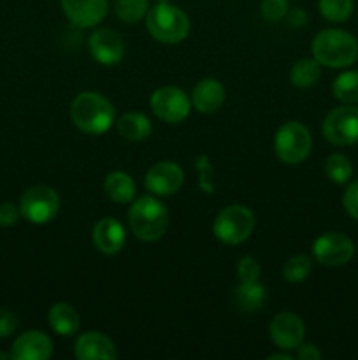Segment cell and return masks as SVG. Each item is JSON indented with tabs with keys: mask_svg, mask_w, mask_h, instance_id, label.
<instances>
[{
	"mask_svg": "<svg viewBox=\"0 0 358 360\" xmlns=\"http://www.w3.org/2000/svg\"><path fill=\"white\" fill-rule=\"evenodd\" d=\"M72 123L88 136L105 134L116 122L114 105L97 91H81L70 104Z\"/></svg>",
	"mask_w": 358,
	"mask_h": 360,
	"instance_id": "6da1fadb",
	"label": "cell"
},
{
	"mask_svg": "<svg viewBox=\"0 0 358 360\" xmlns=\"http://www.w3.org/2000/svg\"><path fill=\"white\" fill-rule=\"evenodd\" d=\"M128 225L132 234L144 243L161 239L168 227V211L157 195H142L132 200L128 210Z\"/></svg>",
	"mask_w": 358,
	"mask_h": 360,
	"instance_id": "7a4b0ae2",
	"label": "cell"
},
{
	"mask_svg": "<svg viewBox=\"0 0 358 360\" xmlns=\"http://www.w3.org/2000/svg\"><path fill=\"white\" fill-rule=\"evenodd\" d=\"M312 56L319 65L344 69L358 60V41L346 30L326 28L312 41Z\"/></svg>",
	"mask_w": 358,
	"mask_h": 360,
	"instance_id": "3957f363",
	"label": "cell"
},
{
	"mask_svg": "<svg viewBox=\"0 0 358 360\" xmlns=\"http://www.w3.org/2000/svg\"><path fill=\"white\" fill-rule=\"evenodd\" d=\"M146 28L151 37L164 44H178L190 34V18L181 7L171 2L157 4L146 14Z\"/></svg>",
	"mask_w": 358,
	"mask_h": 360,
	"instance_id": "277c9868",
	"label": "cell"
},
{
	"mask_svg": "<svg viewBox=\"0 0 358 360\" xmlns=\"http://www.w3.org/2000/svg\"><path fill=\"white\" fill-rule=\"evenodd\" d=\"M255 229V214L249 207L241 204H232L221 210L218 217L214 218L213 232L218 241L223 245H241Z\"/></svg>",
	"mask_w": 358,
	"mask_h": 360,
	"instance_id": "5b68a950",
	"label": "cell"
},
{
	"mask_svg": "<svg viewBox=\"0 0 358 360\" xmlns=\"http://www.w3.org/2000/svg\"><path fill=\"white\" fill-rule=\"evenodd\" d=\"M312 148L311 132L300 122H286L277 129L274 137V151L277 158L288 165H297L309 157Z\"/></svg>",
	"mask_w": 358,
	"mask_h": 360,
	"instance_id": "8992f818",
	"label": "cell"
},
{
	"mask_svg": "<svg viewBox=\"0 0 358 360\" xmlns=\"http://www.w3.org/2000/svg\"><path fill=\"white\" fill-rule=\"evenodd\" d=\"M21 217L34 225H44L55 220L60 211V197L51 186L35 185L21 195Z\"/></svg>",
	"mask_w": 358,
	"mask_h": 360,
	"instance_id": "52a82bcc",
	"label": "cell"
},
{
	"mask_svg": "<svg viewBox=\"0 0 358 360\" xmlns=\"http://www.w3.org/2000/svg\"><path fill=\"white\" fill-rule=\"evenodd\" d=\"M323 137L336 146H351L358 143V108L344 104L332 109L323 120Z\"/></svg>",
	"mask_w": 358,
	"mask_h": 360,
	"instance_id": "ba28073f",
	"label": "cell"
},
{
	"mask_svg": "<svg viewBox=\"0 0 358 360\" xmlns=\"http://www.w3.org/2000/svg\"><path fill=\"white\" fill-rule=\"evenodd\" d=\"M150 105L158 120L175 125V123L185 122L190 116L192 98L186 95L185 90L178 86H161L153 91Z\"/></svg>",
	"mask_w": 358,
	"mask_h": 360,
	"instance_id": "9c48e42d",
	"label": "cell"
},
{
	"mask_svg": "<svg viewBox=\"0 0 358 360\" xmlns=\"http://www.w3.org/2000/svg\"><path fill=\"white\" fill-rule=\"evenodd\" d=\"M312 255L321 266L339 267L350 262L354 255V245L340 232H326L312 245Z\"/></svg>",
	"mask_w": 358,
	"mask_h": 360,
	"instance_id": "30bf717a",
	"label": "cell"
},
{
	"mask_svg": "<svg viewBox=\"0 0 358 360\" xmlns=\"http://www.w3.org/2000/svg\"><path fill=\"white\" fill-rule=\"evenodd\" d=\"M270 340L281 350H297L305 338V326L298 315L291 311H283L274 316L269 327Z\"/></svg>",
	"mask_w": 358,
	"mask_h": 360,
	"instance_id": "8fae6325",
	"label": "cell"
},
{
	"mask_svg": "<svg viewBox=\"0 0 358 360\" xmlns=\"http://www.w3.org/2000/svg\"><path fill=\"white\" fill-rule=\"evenodd\" d=\"M88 49H90V55L93 56L95 62L105 67L116 65L125 56V42H123L121 35L112 28L95 30L88 41Z\"/></svg>",
	"mask_w": 358,
	"mask_h": 360,
	"instance_id": "7c38bea8",
	"label": "cell"
},
{
	"mask_svg": "<svg viewBox=\"0 0 358 360\" xmlns=\"http://www.w3.org/2000/svg\"><path fill=\"white\" fill-rule=\"evenodd\" d=\"M146 188L157 197H171L183 186L185 172L175 162H158L146 172Z\"/></svg>",
	"mask_w": 358,
	"mask_h": 360,
	"instance_id": "4fadbf2b",
	"label": "cell"
},
{
	"mask_svg": "<svg viewBox=\"0 0 358 360\" xmlns=\"http://www.w3.org/2000/svg\"><path fill=\"white\" fill-rule=\"evenodd\" d=\"M63 14L79 28H91L100 23L109 9V0H60Z\"/></svg>",
	"mask_w": 358,
	"mask_h": 360,
	"instance_id": "5bb4252c",
	"label": "cell"
},
{
	"mask_svg": "<svg viewBox=\"0 0 358 360\" xmlns=\"http://www.w3.org/2000/svg\"><path fill=\"white\" fill-rule=\"evenodd\" d=\"M91 239H93L95 248L100 253H104V255H118L125 248L126 232L125 227L116 218L107 217L95 224Z\"/></svg>",
	"mask_w": 358,
	"mask_h": 360,
	"instance_id": "9a60e30c",
	"label": "cell"
},
{
	"mask_svg": "<svg viewBox=\"0 0 358 360\" xmlns=\"http://www.w3.org/2000/svg\"><path fill=\"white\" fill-rule=\"evenodd\" d=\"M53 355V343L42 330H27L16 338L11 348L14 360H48Z\"/></svg>",
	"mask_w": 358,
	"mask_h": 360,
	"instance_id": "2e32d148",
	"label": "cell"
},
{
	"mask_svg": "<svg viewBox=\"0 0 358 360\" xmlns=\"http://www.w3.org/2000/svg\"><path fill=\"white\" fill-rule=\"evenodd\" d=\"M74 355L79 360H114L118 350L111 338L102 333H84L77 338Z\"/></svg>",
	"mask_w": 358,
	"mask_h": 360,
	"instance_id": "e0dca14e",
	"label": "cell"
},
{
	"mask_svg": "<svg viewBox=\"0 0 358 360\" xmlns=\"http://www.w3.org/2000/svg\"><path fill=\"white\" fill-rule=\"evenodd\" d=\"M192 108L202 115H213L220 111L225 102V86L218 79L206 77L199 81L192 91Z\"/></svg>",
	"mask_w": 358,
	"mask_h": 360,
	"instance_id": "ac0fdd59",
	"label": "cell"
},
{
	"mask_svg": "<svg viewBox=\"0 0 358 360\" xmlns=\"http://www.w3.org/2000/svg\"><path fill=\"white\" fill-rule=\"evenodd\" d=\"M116 127H118L119 136L126 141H132V143H140V141L147 139L153 132L151 120L142 112L135 111L125 112L123 116H119Z\"/></svg>",
	"mask_w": 358,
	"mask_h": 360,
	"instance_id": "d6986e66",
	"label": "cell"
},
{
	"mask_svg": "<svg viewBox=\"0 0 358 360\" xmlns=\"http://www.w3.org/2000/svg\"><path fill=\"white\" fill-rule=\"evenodd\" d=\"M49 327L55 330L58 336H74L79 330L81 316L76 309L67 302H58L53 306L48 313Z\"/></svg>",
	"mask_w": 358,
	"mask_h": 360,
	"instance_id": "ffe728a7",
	"label": "cell"
},
{
	"mask_svg": "<svg viewBox=\"0 0 358 360\" xmlns=\"http://www.w3.org/2000/svg\"><path fill=\"white\" fill-rule=\"evenodd\" d=\"M104 192L112 202L130 204L135 199V181L130 174L123 171H114L107 174L104 181Z\"/></svg>",
	"mask_w": 358,
	"mask_h": 360,
	"instance_id": "44dd1931",
	"label": "cell"
},
{
	"mask_svg": "<svg viewBox=\"0 0 358 360\" xmlns=\"http://www.w3.org/2000/svg\"><path fill=\"white\" fill-rule=\"evenodd\" d=\"M235 306L242 311H258L262 309V306L267 301V290L263 285H260L258 281H253V283H241L234 292Z\"/></svg>",
	"mask_w": 358,
	"mask_h": 360,
	"instance_id": "7402d4cb",
	"label": "cell"
},
{
	"mask_svg": "<svg viewBox=\"0 0 358 360\" xmlns=\"http://www.w3.org/2000/svg\"><path fill=\"white\" fill-rule=\"evenodd\" d=\"M319 76H321V65L318 60L314 58H302L291 67L290 70V81L300 90L311 88L318 83Z\"/></svg>",
	"mask_w": 358,
	"mask_h": 360,
	"instance_id": "603a6c76",
	"label": "cell"
},
{
	"mask_svg": "<svg viewBox=\"0 0 358 360\" xmlns=\"http://www.w3.org/2000/svg\"><path fill=\"white\" fill-rule=\"evenodd\" d=\"M332 94L344 104H358V70H346L336 77Z\"/></svg>",
	"mask_w": 358,
	"mask_h": 360,
	"instance_id": "cb8c5ba5",
	"label": "cell"
},
{
	"mask_svg": "<svg viewBox=\"0 0 358 360\" xmlns=\"http://www.w3.org/2000/svg\"><path fill=\"white\" fill-rule=\"evenodd\" d=\"M318 9L325 20L332 23H343L353 14V0H318Z\"/></svg>",
	"mask_w": 358,
	"mask_h": 360,
	"instance_id": "d4e9b609",
	"label": "cell"
},
{
	"mask_svg": "<svg viewBox=\"0 0 358 360\" xmlns=\"http://www.w3.org/2000/svg\"><path fill=\"white\" fill-rule=\"evenodd\" d=\"M116 16L123 23H137L146 18L150 11V0H116Z\"/></svg>",
	"mask_w": 358,
	"mask_h": 360,
	"instance_id": "484cf974",
	"label": "cell"
},
{
	"mask_svg": "<svg viewBox=\"0 0 358 360\" xmlns=\"http://www.w3.org/2000/svg\"><path fill=\"white\" fill-rule=\"evenodd\" d=\"M325 174L329 176L330 181L337 183V185H344L350 181L351 174H353V167H351L350 158L344 157L340 153L330 155L325 160Z\"/></svg>",
	"mask_w": 358,
	"mask_h": 360,
	"instance_id": "4316f807",
	"label": "cell"
},
{
	"mask_svg": "<svg viewBox=\"0 0 358 360\" xmlns=\"http://www.w3.org/2000/svg\"><path fill=\"white\" fill-rule=\"evenodd\" d=\"M312 262L307 255H295L288 259L283 266V276L288 283H302L309 278Z\"/></svg>",
	"mask_w": 358,
	"mask_h": 360,
	"instance_id": "83f0119b",
	"label": "cell"
},
{
	"mask_svg": "<svg viewBox=\"0 0 358 360\" xmlns=\"http://www.w3.org/2000/svg\"><path fill=\"white\" fill-rule=\"evenodd\" d=\"M262 16L270 23L284 20L288 14V0H262Z\"/></svg>",
	"mask_w": 358,
	"mask_h": 360,
	"instance_id": "f1b7e54d",
	"label": "cell"
},
{
	"mask_svg": "<svg viewBox=\"0 0 358 360\" xmlns=\"http://www.w3.org/2000/svg\"><path fill=\"white\" fill-rule=\"evenodd\" d=\"M260 267L258 260L255 257H242L237 264V276L241 283H253V281H258L260 278Z\"/></svg>",
	"mask_w": 358,
	"mask_h": 360,
	"instance_id": "f546056e",
	"label": "cell"
},
{
	"mask_svg": "<svg viewBox=\"0 0 358 360\" xmlns=\"http://www.w3.org/2000/svg\"><path fill=\"white\" fill-rule=\"evenodd\" d=\"M343 204L346 213L354 220H358V179L346 188L343 195Z\"/></svg>",
	"mask_w": 358,
	"mask_h": 360,
	"instance_id": "4dcf8cb0",
	"label": "cell"
},
{
	"mask_svg": "<svg viewBox=\"0 0 358 360\" xmlns=\"http://www.w3.org/2000/svg\"><path fill=\"white\" fill-rule=\"evenodd\" d=\"M21 217L20 206L13 202L0 204V227H13L18 224Z\"/></svg>",
	"mask_w": 358,
	"mask_h": 360,
	"instance_id": "1f68e13d",
	"label": "cell"
},
{
	"mask_svg": "<svg viewBox=\"0 0 358 360\" xmlns=\"http://www.w3.org/2000/svg\"><path fill=\"white\" fill-rule=\"evenodd\" d=\"M18 326H20L18 316L13 311H9V309L0 308V338L13 336L16 333Z\"/></svg>",
	"mask_w": 358,
	"mask_h": 360,
	"instance_id": "d6a6232c",
	"label": "cell"
},
{
	"mask_svg": "<svg viewBox=\"0 0 358 360\" xmlns=\"http://www.w3.org/2000/svg\"><path fill=\"white\" fill-rule=\"evenodd\" d=\"M297 359L298 360H318V359H321V352H319L314 345L302 343L300 347L297 348Z\"/></svg>",
	"mask_w": 358,
	"mask_h": 360,
	"instance_id": "836d02e7",
	"label": "cell"
},
{
	"mask_svg": "<svg viewBox=\"0 0 358 360\" xmlns=\"http://www.w3.org/2000/svg\"><path fill=\"white\" fill-rule=\"evenodd\" d=\"M288 21H290V25H293V27H302V25L307 21V14H305L302 9H295V11H291Z\"/></svg>",
	"mask_w": 358,
	"mask_h": 360,
	"instance_id": "e575fe53",
	"label": "cell"
},
{
	"mask_svg": "<svg viewBox=\"0 0 358 360\" xmlns=\"http://www.w3.org/2000/svg\"><path fill=\"white\" fill-rule=\"evenodd\" d=\"M269 360H291L290 354H272Z\"/></svg>",
	"mask_w": 358,
	"mask_h": 360,
	"instance_id": "d590c367",
	"label": "cell"
},
{
	"mask_svg": "<svg viewBox=\"0 0 358 360\" xmlns=\"http://www.w3.org/2000/svg\"><path fill=\"white\" fill-rule=\"evenodd\" d=\"M0 359H13V357H11V354H0Z\"/></svg>",
	"mask_w": 358,
	"mask_h": 360,
	"instance_id": "8d00e7d4",
	"label": "cell"
},
{
	"mask_svg": "<svg viewBox=\"0 0 358 360\" xmlns=\"http://www.w3.org/2000/svg\"><path fill=\"white\" fill-rule=\"evenodd\" d=\"M164 2H171V0H157V4H164Z\"/></svg>",
	"mask_w": 358,
	"mask_h": 360,
	"instance_id": "74e56055",
	"label": "cell"
}]
</instances>
